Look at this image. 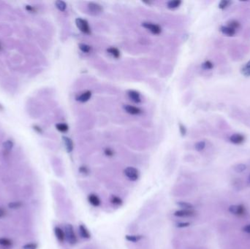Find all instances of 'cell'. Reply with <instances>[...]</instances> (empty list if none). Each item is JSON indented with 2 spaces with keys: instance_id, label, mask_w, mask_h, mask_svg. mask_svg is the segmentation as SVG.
I'll use <instances>...</instances> for the list:
<instances>
[{
  "instance_id": "6",
  "label": "cell",
  "mask_w": 250,
  "mask_h": 249,
  "mask_svg": "<svg viewBox=\"0 0 250 249\" xmlns=\"http://www.w3.org/2000/svg\"><path fill=\"white\" fill-rule=\"evenodd\" d=\"M88 10L91 14L94 15H97L103 12V7L98 3L90 2L88 4Z\"/></svg>"
},
{
  "instance_id": "19",
  "label": "cell",
  "mask_w": 250,
  "mask_h": 249,
  "mask_svg": "<svg viewBox=\"0 0 250 249\" xmlns=\"http://www.w3.org/2000/svg\"><path fill=\"white\" fill-rule=\"evenodd\" d=\"M241 72L245 77H250V61H248L246 65L243 67Z\"/></svg>"
},
{
  "instance_id": "11",
  "label": "cell",
  "mask_w": 250,
  "mask_h": 249,
  "mask_svg": "<svg viewBox=\"0 0 250 249\" xmlns=\"http://www.w3.org/2000/svg\"><path fill=\"white\" fill-rule=\"evenodd\" d=\"M124 109L127 113H130L131 115H138L141 113V110L140 108H137V107L130 105H127L124 107Z\"/></svg>"
},
{
  "instance_id": "33",
  "label": "cell",
  "mask_w": 250,
  "mask_h": 249,
  "mask_svg": "<svg viewBox=\"0 0 250 249\" xmlns=\"http://www.w3.org/2000/svg\"><path fill=\"white\" fill-rule=\"evenodd\" d=\"M8 206L9 208L11 209H18L22 206V203H21V202H13L9 203Z\"/></svg>"
},
{
  "instance_id": "9",
  "label": "cell",
  "mask_w": 250,
  "mask_h": 249,
  "mask_svg": "<svg viewBox=\"0 0 250 249\" xmlns=\"http://www.w3.org/2000/svg\"><path fill=\"white\" fill-rule=\"evenodd\" d=\"M127 95L129 98L132 101L135 103H139L141 102V97H140V94L137 92L136 91L130 90L127 91Z\"/></svg>"
},
{
  "instance_id": "30",
  "label": "cell",
  "mask_w": 250,
  "mask_h": 249,
  "mask_svg": "<svg viewBox=\"0 0 250 249\" xmlns=\"http://www.w3.org/2000/svg\"><path fill=\"white\" fill-rule=\"evenodd\" d=\"M56 127L59 131H62V132H66V131L68 130V126L66 124H64V123L57 124L56 125Z\"/></svg>"
},
{
  "instance_id": "44",
  "label": "cell",
  "mask_w": 250,
  "mask_h": 249,
  "mask_svg": "<svg viewBox=\"0 0 250 249\" xmlns=\"http://www.w3.org/2000/svg\"><path fill=\"white\" fill-rule=\"evenodd\" d=\"M2 48V46L1 44H0V51H1Z\"/></svg>"
},
{
  "instance_id": "16",
  "label": "cell",
  "mask_w": 250,
  "mask_h": 249,
  "mask_svg": "<svg viewBox=\"0 0 250 249\" xmlns=\"http://www.w3.org/2000/svg\"><path fill=\"white\" fill-rule=\"evenodd\" d=\"M79 232L81 236L85 239H89L91 237V234L84 225L81 224L79 226Z\"/></svg>"
},
{
  "instance_id": "4",
  "label": "cell",
  "mask_w": 250,
  "mask_h": 249,
  "mask_svg": "<svg viewBox=\"0 0 250 249\" xmlns=\"http://www.w3.org/2000/svg\"><path fill=\"white\" fill-rule=\"evenodd\" d=\"M76 24L78 29L83 33L86 34V35H89L91 33L90 27H89V23L87 22V21L78 18L76 19Z\"/></svg>"
},
{
  "instance_id": "27",
  "label": "cell",
  "mask_w": 250,
  "mask_h": 249,
  "mask_svg": "<svg viewBox=\"0 0 250 249\" xmlns=\"http://www.w3.org/2000/svg\"><path fill=\"white\" fill-rule=\"evenodd\" d=\"M0 245L5 247H10L12 245V242L8 238H0Z\"/></svg>"
},
{
  "instance_id": "35",
  "label": "cell",
  "mask_w": 250,
  "mask_h": 249,
  "mask_svg": "<svg viewBox=\"0 0 250 249\" xmlns=\"http://www.w3.org/2000/svg\"><path fill=\"white\" fill-rule=\"evenodd\" d=\"M190 225V223L188 222H180V223H178L176 224V227H178V228H184V227H187Z\"/></svg>"
},
{
  "instance_id": "18",
  "label": "cell",
  "mask_w": 250,
  "mask_h": 249,
  "mask_svg": "<svg viewBox=\"0 0 250 249\" xmlns=\"http://www.w3.org/2000/svg\"><path fill=\"white\" fill-rule=\"evenodd\" d=\"M227 26H229V27L230 28H232V29H233L234 30H235V31H237V30L240 29V27H241L240 23L236 20L229 21L228 22V25H227Z\"/></svg>"
},
{
  "instance_id": "29",
  "label": "cell",
  "mask_w": 250,
  "mask_h": 249,
  "mask_svg": "<svg viewBox=\"0 0 250 249\" xmlns=\"http://www.w3.org/2000/svg\"><path fill=\"white\" fill-rule=\"evenodd\" d=\"M246 166L245 164H238L235 165V166L233 167L234 170L236 172H238V173L244 172V170H246Z\"/></svg>"
},
{
  "instance_id": "2",
  "label": "cell",
  "mask_w": 250,
  "mask_h": 249,
  "mask_svg": "<svg viewBox=\"0 0 250 249\" xmlns=\"http://www.w3.org/2000/svg\"><path fill=\"white\" fill-rule=\"evenodd\" d=\"M124 174L128 179L132 181H137L140 177V172H139L138 170L133 167H128V168H125Z\"/></svg>"
},
{
  "instance_id": "31",
  "label": "cell",
  "mask_w": 250,
  "mask_h": 249,
  "mask_svg": "<svg viewBox=\"0 0 250 249\" xmlns=\"http://www.w3.org/2000/svg\"><path fill=\"white\" fill-rule=\"evenodd\" d=\"M214 67V65L211 61H206L202 64V68L206 70H212Z\"/></svg>"
},
{
  "instance_id": "22",
  "label": "cell",
  "mask_w": 250,
  "mask_h": 249,
  "mask_svg": "<svg viewBox=\"0 0 250 249\" xmlns=\"http://www.w3.org/2000/svg\"><path fill=\"white\" fill-rule=\"evenodd\" d=\"M142 236L141 235H126L125 236V238H126L127 241H130V242H133V243H137L140 241V239H142Z\"/></svg>"
},
{
  "instance_id": "7",
  "label": "cell",
  "mask_w": 250,
  "mask_h": 249,
  "mask_svg": "<svg viewBox=\"0 0 250 249\" xmlns=\"http://www.w3.org/2000/svg\"><path fill=\"white\" fill-rule=\"evenodd\" d=\"M195 215V212L192 210H178L174 212V216L176 217H180V218H189V217H192Z\"/></svg>"
},
{
  "instance_id": "13",
  "label": "cell",
  "mask_w": 250,
  "mask_h": 249,
  "mask_svg": "<svg viewBox=\"0 0 250 249\" xmlns=\"http://www.w3.org/2000/svg\"><path fill=\"white\" fill-rule=\"evenodd\" d=\"M54 233H55V235H56V237L57 238V240H58L60 243H63V242L65 241L66 237H65V233L63 231V229H61L60 227H55Z\"/></svg>"
},
{
  "instance_id": "25",
  "label": "cell",
  "mask_w": 250,
  "mask_h": 249,
  "mask_svg": "<svg viewBox=\"0 0 250 249\" xmlns=\"http://www.w3.org/2000/svg\"><path fill=\"white\" fill-rule=\"evenodd\" d=\"M78 48H79V49L81 50L82 52L86 53H90L91 50H92L91 46L86 45V44H83V43L79 44V45H78Z\"/></svg>"
},
{
  "instance_id": "3",
  "label": "cell",
  "mask_w": 250,
  "mask_h": 249,
  "mask_svg": "<svg viewBox=\"0 0 250 249\" xmlns=\"http://www.w3.org/2000/svg\"><path fill=\"white\" fill-rule=\"evenodd\" d=\"M228 211L232 214L235 215L237 216H244L246 214V207L244 205H243V204H233V205H230L229 208H228Z\"/></svg>"
},
{
  "instance_id": "8",
  "label": "cell",
  "mask_w": 250,
  "mask_h": 249,
  "mask_svg": "<svg viewBox=\"0 0 250 249\" xmlns=\"http://www.w3.org/2000/svg\"><path fill=\"white\" fill-rule=\"evenodd\" d=\"M229 140L232 143L235 144V145H241L245 141V137L242 134L235 133L230 137Z\"/></svg>"
},
{
  "instance_id": "20",
  "label": "cell",
  "mask_w": 250,
  "mask_h": 249,
  "mask_svg": "<svg viewBox=\"0 0 250 249\" xmlns=\"http://www.w3.org/2000/svg\"><path fill=\"white\" fill-rule=\"evenodd\" d=\"M177 205L184 210H193L194 208V206L187 202H177Z\"/></svg>"
},
{
  "instance_id": "1",
  "label": "cell",
  "mask_w": 250,
  "mask_h": 249,
  "mask_svg": "<svg viewBox=\"0 0 250 249\" xmlns=\"http://www.w3.org/2000/svg\"><path fill=\"white\" fill-rule=\"evenodd\" d=\"M65 233L66 239L69 242V243H70L71 245L76 244L77 242H78V238H77V236L74 232V229H73L72 225L69 224H66Z\"/></svg>"
},
{
  "instance_id": "36",
  "label": "cell",
  "mask_w": 250,
  "mask_h": 249,
  "mask_svg": "<svg viewBox=\"0 0 250 249\" xmlns=\"http://www.w3.org/2000/svg\"><path fill=\"white\" fill-rule=\"evenodd\" d=\"M105 155L108 156H112L113 155V151L110 148H106L105 150Z\"/></svg>"
},
{
  "instance_id": "42",
  "label": "cell",
  "mask_w": 250,
  "mask_h": 249,
  "mask_svg": "<svg viewBox=\"0 0 250 249\" xmlns=\"http://www.w3.org/2000/svg\"><path fill=\"white\" fill-rule=\"evenodd\" d=\"M34 129H35V130H36L37 131H38L39 133L41 132V129H40V127H37V126H35V127H34Z\"/></svg>"
},
{
  "instance_id": "39",
  "label": "cell",
  "mask_w": 250,
  "mask_h": 249,
  "mask_svg": "<svg viewBox=\"0 0 250 249\" xmlns=\"http://www.w3.org/2000/svg\"><path fill=\"white\" fill-rule=\"evenodd\" d=\"M80 172H81V173L86 174L87 172H89V170H88V169L86 168V167H81V168H80Z\"/></svg>"
},
{
  "instance_id": "26",
  "label": "cell",
  "mask_w": 250,
  "mask_h": 249,
  "mask_svg": "<svg viewBox=\"0 0 250 249\" xmlns=\"http://www.w3.org/2000/svg\"><path fill=\"white\" fill-rule=\"evenodd\" d=\"M13 142L12 140H8L3 143V148H4L5 151H10L12 148V147H13Z\"/></svg>"
},
{
  "instance_id": "45",
  "label": "cell",
  "mask_w": 250,
  "mask_h": 249,
  "mask_svg": "<svg viewBox=\"0 0 250 249\" xmlns=\"http://www.w3.org/2000/svg\"><path fill=\"white\" fill-rule=\"evenodd\" d=\"M249 183H250V175H249Z\"/></svg>"
},
{
  "instance_id": "21",
  "label": "cell",
  "mask_w": 250,
  "mask_h": 249,
  "mask_svg": "<svg viewBox=\"0 0 250 249\" xmlns=\"http://www.w3.org/2000/svg\"><path fill=\"white\" fill-rule=\"evenodd\" d=\"M181 4V1L180 0H174V1H170L167 3V7L169 9H176L178 8Z\"/></svg>"
},
{
  "instance_id": "15",
  "label": "cell",
  "mask_w": 250,
  "mask_h": 249,
  "mask_svg": "<svg viewBox=\"0 0 250 249\" xmlns=\"http://www.w3.org/2000/svg\"><path fill=\"white\" fill-rule=\"evenodd\" d=\"M91 97H92V92H91L90 91H86L80 94V95L77 97V100L81 102H86L91 98Z\"/></svg>"
},
{
  "instance_id": "34",
  "label": "cell",
  "mask_w": 250,
  "mask_h": 249,
  "mask_svg": "<svg viewBox=\"0 0 250 249\" xmlns=\"http://www.w3.org/2000/svg\"><path fill=\"white\" fill-rule=\"evenodd\" d=\"M37 247V245L35 243H29V244L25 245L23 247V249H36Z\"/></svg>"
},
{
  "instance_id": "41",
  "label": "cell",
  "mask_w": 250,
  "mask_h": 249,
  "mask_svg": "<svg viewBox=\"0 0 250 249\" xmlns=\"http://www.w3.org/2000/svg\"><path fill=\"white\" fill-rule=\"evenodd\" d=\"M26 10H29V11H30V12H33L34 11V8H32L30 5H27V6L26 7Z\"/></svg>"
},
{
  "instance_id": "23",
  "label": "cell",
  "mask_w": 250,
  "mask_h": 249,
  "mask_svg": "<svg viewBox=\"0 0 250 249\" xmlns=\"http://www.w3.org/2000/svg\"><path fill=\"white\" fill-rule=\"evenodd\" d=\"M55 5H56V8L62 12L65 11L66 8H67V4L63 1H60V0L59 1H56L55 2Z\"/></svg>"
},
{
  "instance_id": "17",
  "label": "cell",
  "mask_w": 250,
  "mask_h": 249,
  "mask_svg": "<svg viewBox=\"0 0 250 249\" xmlns=\"http://www.w3.org/2000/svg\"><path fill=\"white\" fill-rule=\"evenodd\" d=\"M107 52H108L110 56H112L113 57L116 58H119V56H120V52H119V51L114 47L109 48L107 49Z\"/></svg>"
},
{
  "instance_id": "12",
  "label": "cell",
  "mask_w": 250,
  "mask_h": 249,
  "mask_svg": "<svg viewBox=\"0 0 250 249\" xmlns=\"http://www.w3.org/2000/svg\"><path fill=\"white\" fill-rule=\"evenodd\" d=\"M220 32L223 35L228 37H233L236 34V31L228 26H222L220 27Z\"/></svg>"
},
{
  "instance_id": "14",
  "label": "cell",
  "mask_w": 250,
  "mask_h": 249,
  "mask_svg": "<svg viewBox=\"0 0 250 249\" xmlns=\"http://www.w3.org/2000/svg\"><path fill=\"white\" fill-rule=\"evenodd\" d=\"M63 139L64 144H65V146L66 150L68 153H71L73 150V140L70 139L69 138H67V137H63L62 138Z\"/></svg>"
},
{
  "instance_id": "24",
  "label": "cell",
  "mask_w": 250,
  "mask_h": 249,
  "mask_svg": "<svg viewBox=\"0 0 250 249\" xmlns=\"http://www.w3.org/2000/svg\"><path fill=\"white\" fill-rule=\"evenodd\" d=\"M231 4L232 2L229 1V0H222L219 3V8L224 10V9L228 8Z\"/></svg>"
},
{
  "instance_id": "37",
  "label": "cell",
  "mask_w": 250,
  "mask_h": 249,
  "mask_svg": "<svg viewBox=\"0 0 250 249\" xmlns=\"http://www.w3.org/2000/svg\"><path fill=\"white\" fill-rule=\"evenodd\" d=\"M179 128H180V131H181V134L183 135V136H184V135H185L186 132H187V129H186L184 126L182 125V124H180Z\"/></svg>"
},
{
  "instance_id": "5",
  "label": "cell",
  "mask_w": 250,
  "mask_h": 249,
  "mask_svg": "<svg viewBox=\"0 0 250 249\" xmlns=\"http://www.w3.org/2000/svg\"><path fill=\"white\" fill-rule=\"evenodd\" d=\"M142 26L146 29L149 30L154 35H160L162 32V29L160 26L157 24H152V23L149 22H144L143 23Z\"/></svg>"
},
{
  "instance_id": "38",
  "label": "cell",
  "mask_w": 250,
  "mask_h": 249,
  "mask_svg": "<svg viewBox=\"0 0 250 249\" xmlns=\"http://www.w3.org/2000/svg\"><path fill=\"white\" fill-rule=\"evenodd\" d=\"M243 231H244V232L248 233V234H250V224H248V225L245 226V227L243 228Z\"/></svg>"
},
{
  "instance_id": "28",
  "label": "cell",
  "mask_w": 250,
  "mask_h": 249,
  "mask_svg": "<svg viewBox=\"0 0 250 249\" xmlns=\"http://www.w3.org/2000/svg\"><path fill=\"white\" fill-rule=\"evenodd\" d=\"M110 202L112 204H115V205H121L123 203V201L120 197L117 196H112L110 197Z\"/></svg>"
},
{
  "instance_id": "10",
  "label": "cell",
  "mask_w": 250,
  "mask_h": 249,
  "mask_svg": "<svg viewBox=\"0 0 250 249\" xmlns=\"http://www.w3.org/2000/svg\"><path fill=\"white\" fill-rule=\"evenodd\" d=\"M89 202L94 207H99L100 205L101 201L99 197L95 194H91L88 196Z\"/></svg>"
},
{
  "instance_id": "32",
  "label": "cell",
  "mask_w": 250,
  "mask_h": 249,
  "mask_svg": "<svg viewBox=\"0 0 250 249\" xmlns=\"http://www.w3.org/2000/svg\"><path fill=\"white\" fill-rule=\"evenodd\" d=\"M206 147V143L204 141H200L195 144L194 145V148L198 151H203V149Z\"/></svg>"
},
{
  "instance_id": "43",
  "label": "cell",
  "mask_w": 250,
  "mask_h": 249,
  "mask_svg": "<svg viewBox=\"0 0 250 249\" xmlns=\"http://www.w3.org/2000/svg\"><path fill=\"white\" fill-rule=\"evenodd\" d=\"M0 110H3V108H2V107L1 106V105H0Z\"/></svg>"
},
{
  "instance_id": "40",
  "label": "cell",
  "mask_w": 250,
  "mask_h": 249,
  "mask_svg": "<svg viewBox=\"0 0 250 249\" xmlns=\"http://www.w3.org/2000/svg\"><path fill=\"white\" fill-rule=\"evenodd\" d=\"M5 214H6V211H5L4 209L2 208H0V218H2V217L5 216Z\"/></svg>"
}]
</instances>
